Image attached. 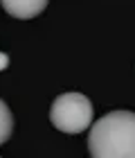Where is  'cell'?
<instances>
[{
    "label": "cell",
    "instance_id": "6da1fadb",
    "mask_svg": "<svg viewBox=\"0 0 135 158\" xmlns=\"http://www.w3.org/2000/svg\"><path fill=\"white\" fill-rule=\"evenodd\" d=\"M90 158H135V113L110 111L90 127Z\"/></svg>",
    "mask_w": 135,
    "mask_h": 158
},
{
    "label": "cell",
    "instance_id": "7a4b0ae2",
    "mask_svg": "<svg viewBox=\"0 0 135 158\" xmlns=\"http://www.w3.org/2000/svg\"><path fill=\"white\" fill-rule=\"evenodd\" d=\"M92 102L83 93H61L52 102L50 120L61 133H81L92 124Z\"/></svg>",
    "mask_w": 135,
    "mask_h": 158
},
{
    "label": "cell",
    "instance_id": "3957f363",
    "mask_svg": "<svg viewBox=\"0 0 135 158\" xmlns=\"http://www.w3.org/2000/svg\"><path fill=\"white\" fill-rule=\"evenodd\" d=\"M50 0H0L2 9L9 14V16L18 18V20H30L36 18L38 14L45 11Z\"/></svg>",
    "mask_w": 135,
    "mask_h": 158
},
{
    "label": "cell",
    "instance_id": "277c9868",
    "mask_svg": "<svg viewBox=\"0 0 135 158\" xmlns=\"http://www.w3.org/2000/svg\"><path fill=\"white\" fill-rule=\"evenodd\" d=\"M14 133V115L2 99H0V145H5Z\"/></svg>",
    "mask_w": 135,
    "mask_h": 158
},
{
    "label": "cell",
    "instance_id": "5b68a950",
    "mask_svg": "<svg viewBox=\"0 0 135 158\" xmlns=\"http://www.w3.org/2000/svg\"><path fill=\"white\" fill-rule=\"evenodd\" d=\"M9 68V54H5V52H0V73L2 70Z\"/></svg>",
    "mask_w": 135,
    "mask_h": 158
}]
</instances>
